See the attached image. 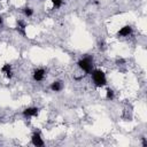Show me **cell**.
<instances>
[{
	"instance_id": "cell-1",
	"label": "cell",
	"mask_w": 147,
	"mask_h": 147,
	"mask_svg": "<svg viewBox=\"0 0 147 147\" xmlns=\"http://www.w3.org/2000/svg\"><path fill=\"white\" fill-rule=\"evenodd\" d=\"M92 79H93L94 84H95L98 87H102V86H105L106 83H107L105 72H103L102 70H99V69L92 70Z\"/></svg>"
},
{
	"instance_id": "cell-2",
	"label": "cell",
	"mask_w": 147,
	"mask_h": 147,
	"mask_svg": "<svg viewBox=\"0 0 147 147\" xmlns=\"http://www.w3.org/2000/svg\"><path fill=\"white\" fill-rule=\"evenodd\" d=\"M78 67L82 70H84L86 74L92 72V70H93V60H92V57H90V56L83 57L82 60L78 61Z\"/></svg>"
},
{
	"instance_id": "cell-3",
	"label": "cell",
	"mask_w": 147,
	"mask_h": 147,
	"mask_svg": "<svg viewBox=\"0 0 147 147\" xmlns=\"http://www.w3.org/2000/svg\"><path fill=\"white\" fill-rule=\"evenodd\" d=\"M38 114H39V108L37 107H29L23 110V115L25 117H33V116H37Z\"/></svg>"
},
{
	"instance_id": "cell-4",
	"label": "cell",
	"mask_w": 147,
	"mask_h": 147,
	"mask_svg": "<svg viewBox=\"0 0 147 147\" xmlns=\"http://www.w3.org/2000/svg\"><path fill=\"white\" fill-rule=\"evenodd\" d=\"M31 142H32V145H34V146H37V147L44 146V140H42V138L40 137V134L37 133V132L32 134V137H31Z\"/></svg>"
},
{
	"instance_id": "cell-5",
	"label": "cell",
	"mask_w": 147,
	"mask_h": 147,
	"mask_svg": "<svg viewBox=\"0 0 147 147\" xmlns=\"http://www.w3.org/2000/svg\"><path fill=\"white\" fill-rule=\"evenodd\" d=\"M131 32H132V28H131L130 25H125V26L121 28V30L117 32V36H118V37H126V36H129Z\"/></svg>"
},
{
	"instance_id": "cell-6",
	"label": "cell",
	"mask_w": 147,
	"mask_h": 147,
	"mask_svg": "<svg viewBox=\"0 0 147 147\" xmlns=\"http://www.w3.org/2000/svg\"><path fill=\"white\" fill-rule=\"evenodd\" d=\"M45 77V70L44 69H37L34 72H33V79L37 80V82H41Z\"/></svg>"
},
{
	"instance_id": "cell-7",
	"label": "cell",
	"mask_w": 147,
	"mask_h": 147,
	"mask_svg": "<svg viewBox=\"0 0 147 147\" xmlns=\"http://www.w3.org/2000/svg\"><path fill=\"white\" fill-rule=\"evenodd\" d=\"M62 88H63V84H62V82H60V80L53 82V83L51 84V90L54 91V92H60Z\"/></svg>"
},
{
	"instance_id": "cell-8",
	"label": "cell",
	"mask_w": 147,
	"mask_h": 147,
	"mask_svg": "<svg viewBox=\"0 0 147 147\" xmlns=\"http://www.w3.org/2000/svg\"><path fill=\"white\" fill-rule=\"evenodd\" d=\"M1 71L3 72V74H6V77L7 78H11V67H10V64H8V63H5L3 65H2V68H1Z\"/></svg>"
},
{
	"instance_id": "cell-9",
	"label": "cell",
	"mask_w": 147,
	"mask_h": 147,
	"mask_svg": "<svg viewBox=\"0 0 147 147\" xmlns=\"http://www.w3.org/2000/svg\"><path fill=\"white\" fill-rule=\"evenodd\" d=\"M106 99L107 100H113L114 99V91L111 88H107V91H106Z\"/></svg>"
},
{
	"instance_id": "cell-10",
	"label": "cell",
	"mask_w": 147,
	"mask_h": 147,
	"mask_svg": "<svg viewBox=\"0 0 147 147\" xmlns=\"http://www.w3.org/2000/svg\"><path fill=\"white\" fill-rule=\"evenodd\" d=\"M24 15L25 16H32L33 15V9L32 8H30V7H26V8H24Z\"/></svg>"
},
{
	"instance_id": "cell-11",
	"label": "cell",
	"mask_w": 147,
	"mask_h": 147,
	"mask_svg": "<svg viewBox=\"0 0 147 147\" xmlns=\"http://www.w3.org/2000/svg\"><path fill=\"white\" fill-rule=\"evenodd\" d=\"M17 25H18V26H17V30L20 29V30H21V32H22V33L24 34V29H25V24H24V23H23L22 21H17Z\"/></svg>"
},
{
	"instance_id": "cell-12",
	"label": "cell",
	"mask_w": 147,
	"mask_h": 147,
	"mask_svg": "<svg viewBox=\"0 0 147 147\" xmlns=\"http://www.w3.org/2000/svg\"><path fill=\"white\" fill-rule=\"evenodd\" d=\"M52 1V3H53V6L55 7V8H60L61 6H62V0H51Z\"/></svg>"
},
{
	"instance_id": "cell-13",
	"label": "cell",
	"mask_w": 147,
	"mask_h": 147,
	"mask_svg": "<svg viewBox=\"0 0 147 147\" xmlns=\"http://www.w3.org/2000/svg\"><path fill=\"white\" fill-rule=\"evenodd\" d=\"M0 24H2V17L0 16Z\"/></svg>"
}]
</instances>
